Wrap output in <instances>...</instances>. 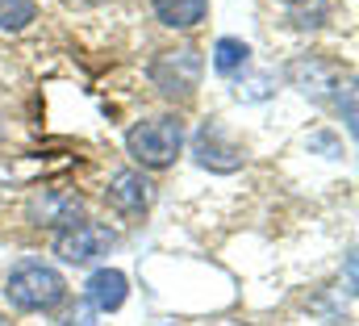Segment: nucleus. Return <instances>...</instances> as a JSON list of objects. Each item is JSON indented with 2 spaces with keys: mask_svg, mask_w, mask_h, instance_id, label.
<instances>
[{
  "mask_svg": "<svg viewBox=\"0 0 359 326\" xmlns=\"http://www.w3.org/2000/svg\"><path fill=\"white\" fill-rule=\"evenodd\" d=\"M113 243H117V235H113L109 226L80 218V222H72V226H63V230L55 235V255H59L63 263H92V259L109 255Z\"/></svg>",
  "mask_w": 359,
  "mask_h": 326,
  "instance_id": "4",
  "label": "nucleus"
},
{
  "mask_svg": "<svg viewBox=\"0 0 359 326\" xmlns=\"http://www.w3.org/2000/svg\"><path fill=\"white\" fill-rule=\"evenodd\" d=\"M126 151H130V159L138 163V167H147V171L172 167L176 155L184 151V122H180L176 113L138 122V126L126 134Z\"/></svg>",
  "mask_w": 359,
  "mask_h": 326,
  "instance_id": "2",
  "label": "nucleus"
},
{
  "mask_svg": "<svg viewBox=\"0 0 359 326\" xmlns=\"http://www.w3.org/2000/svg\"><path fill=\"white\" fill-rule=\"evenodd\" d=\"M309 147H322V151H330V159H339L343 151H339V143L330 138V134H318V138H309Z\"/></svg>",
  "mask_w": 359,
  "mask_h": 326,
  "instance_id": "15",
  "label": "nucleus"
},
{
  "mask_svg": "<svg viewBox=\"0 0 359 326\" xmlns=\"http://www.w3.org/2000/svg\"><path fill=\"white\" fill-rule=\"evenodd\" d=\"M330 17V0H288V21L297 30H322Z\"/></svg>",
  "mask_w": 359,
  "mask_h": 326,
  "instance_id": "11",
  "label": "nucleus"
},
{
  "mask_svg": "<svg viewBox=\"0 0 359 326\" xmlns=\"http://www.w3.org/2000/svg\"><path fill=\"white\" fill-rule=\"evenodd\" d=\"M4 301L17 314H50L67 301V280L42 259H21L4 276Z\"/></svg>",
  "mask_w": 359,
  "mask_h": 326,
  "instance_id": "1",
  "label": "nucleus"
},
{
  "mask_svg": "<svg viewBox=\"0 0 359 326\" xmlns=\"http://www.w3.org/2000/svg\"><path fill=\"white\" fill-rule=\"evenodd\" d=\"M104 201L109 209H117L121 218H142L155 201V188L151 180L138 171V167H126V171H113L109 184H104Z\"/></svg>",
  "mask_w": 359,
  "mask_h": 326,
  "instance_id": "5",
  "label": "nucleus"
},
{
  "mask_svg": "<svg viewBox=\"0 0 359 326\" xmlns=\"http://www.w3.org/2000/svg\"><path fill=\"white\" fill-rule=\"evenodd\" d=\"M288 76H292V84L305 92V96H322L326 88H339V72L330 67V63H322V59H297L292 67H288Z\"/></svg>",
  "mask_w": 359,
  "mask_h": 326,
  "instance_id": "8",
  "label": "nucleus"
},
{
  "mask_svg": "<svg viewBox=\"0 0 359 326\" xmlns=\"http://www.w3.org/2000/svg\"><path fill=\"white\" fill-rule=\"evenodd\" d=\"M251 63V46L243 38H217L213 42V72L217 76H238Z\"/></svg>",
  "mask_w": 359,
  "mask_h": 326,
  "instance_id": "10",
  "label": "nucleus"
},
{
  "mask_svg": "<svg viewBox=\"0 0 359 326\" xmlns=\"http://www.w3.org/2000/svg\"><path fill=\"white\" fill-rule=\"evenodd\" d=\"M34 13H38L34 0H0V30L17 34V30H25L34 21Z\"/></svg>",
  "mask_w": 359,
  "mask_h": 326,
  "instance_id": "12",
  "label": "nucleus"
},
{
  "mask_svg": "<svg viewBox=\"0 0 359 326\" xmlns=\"http://www.w3.org/2000/svg\"><path fill=\"white\" fill-rule=\"evenodd\" d=\"M0 326H13V322H8V318H4V314H0Z\"/></svg>",
  "mask_w": 359,
  "mask_h": 326,
  "instance_id": "16",
  "label": "nucleus"
},
{
  "mask_svg": "<svg viewBox=\"0 0 359 326\" xmlns=\"http://www.w3.org/2000/svg\"><path fill=\"white\" fill-rule=\"evenodd\" d=\"M84 293H88L92 310L113 314V310L126 306V297H130V280H126V272H117V268H96V272L88 276V285H84Z\"/></svg>",
  "mask_w": 359,
  "mask_h": 326,
  "instance_id": "7",
  "label": "nucleus"
},
{
  "mask_svg": "<svg viewBox=\"0 0 359 326\" xmlns=\"http://www.w3.org/2000/svg\"><path fill=\"white\" fill-rule=\"evenodd\" d=\"M192 159L201 163L205 171H217V176H230L243 167V151L230 143V134L217 126V122H205L192 138Z\"/></svg>",
  "mask_w": 359,
  "mask_h": 326,
  "instance_id": "6",
  "label": "nucleus"
},
{
  "mask_svg": "<svg viewBox=\"0 0 359 326\" xmlns=\"http://www.w3.org/2000/svg\"><path fill=\"white\" fill-rule=\"evenodd\" d=\"M50 326H96V310H92L88 301H76V306H67Z\"/></svg>",
  "mask_w": 359,
  "mask_h": 326,
  "instance_id": "13",
  "label": "nucleus"
},
{
  "mask_svg": "<svg viewBox=\"0 0 359 326\" xmlns=\"http://www.w3.org/2000/svg\"><path fill=\"white\" fill-rule=\"evenodd\" d=\"M201 72H205V59H201V51H196V46L159 51V55L151 59V67H147L151 84H155L163 96H172V100L192 96V92H196V84H201Z\"/></svg>",
  "mask_w": 359,
  "mask_h": 326,
  "instance_id": "3",
  "label": "nucleus"
},
{
  "mask_svg": "<svg viewBox=\"0 0 359 326\" xmlns=\"http://www.w3.org/2000/svg\"><path fill=\"white\" fill-rule=\"evenodd\" d=\"M151 4H155V17L168 30H192L209 13V0H151Z\"/></svg>",
  "mask_w": 359,
  "mask_h": 326,
  "instance_id": "9",
  "label": "nucleus"
},
{
  "mask_svg": "<svg viewBox=\"0 0 359 326\" xmlns=\"http://www.w3.org/2000/svg\"><path fill=\"white\" fill-rule=\"evenodd\" d=\"M238 96L243 100H264V96H271V76H251L247 84H238Z\"/></svg>",
  "mask_w": 359,
  "mask_h": 326,
  "instance_id": "14",
  "label": "nucleus"
}]
</instances>
